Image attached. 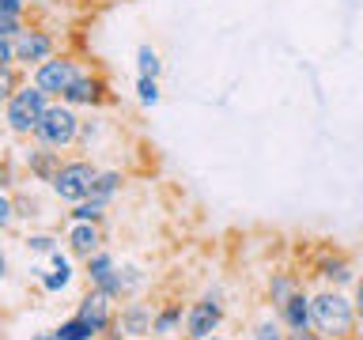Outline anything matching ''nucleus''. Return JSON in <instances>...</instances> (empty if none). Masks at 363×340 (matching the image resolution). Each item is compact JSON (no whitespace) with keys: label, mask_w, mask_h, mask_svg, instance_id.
Listing matches in <instances>:
<instances>
[{"label":"nucleus","mask_w":363,"mask_h":340,"mask_svg":"<svg viewBox=\"0 0 363 340\" xmlns=\"http://www.w3.org/2000/svg\"><path fill=\"white\" fill-rule=\"evenodd\" d=\"M311 317H314V329L322 333L325 340H352L356 336V302L348 299L340 288H322L311 295Z\"/></svg>","instance_id":"nucleus-1"},{"label":"nucleus","mask_w":363,"mask_h":340,"mask_svg":"<svg viewBox=\"0 0 363 340\" xmlns=\"http://www.w3.org/2000/svg\"><path fill=\"white\" fill-rule=\"evenodd\" d=\"M50 95L38 87V84H19L16 95H11L4 102V125L16 136H34V129H38L42 113L50 110Z\"/></svg>","instance_id":"nucleus-2"},{"label":"nucleus","mask_w":363,"mask_h":340,"mask_svg":"<svg viewBox=\"0 0 363 340\" xmlns=\"http://www.w3.org/2000/svg\"><path fill=\"white\" fill-rule=\"evenodd\" d=\"M79 129H84V118L76 113V106H68V102H50V110L42 113L38 129H34V140L42 147H53V152H65V147H72L79 140Z\"/></svg>","instance_id":"nucleus-3"},{"label":"nucleus","mask_w":363,"mask_h":340,"mask_svg":"<svg viewBox=\"0 0 363 340\" xmlns=\"http://www.w3.org/2000/svg\"><path fill=\"white\" fill-rule=\"evenodd\" d=\"M79 76H84V64H79L72 53H53L50 61H42L30 72V84H38L45 95L57 102V98H65V91L72 87Z\"/></svg>","instance_id":"nucleus-4"},{"label":"nucleus","mask_w":363,"mask_h":340,"mask_svg":"<svg viewBox=\"0 0 363 340\" xmlns=\"http://www.w3.org/2000/svg\"><path fill=\"white\" fill-rule=\"evenodd\" d=\"M95 174H99V166L91 163V159H68V163H61V170H57V178L50 181L53 193L61 200H87L91 197V186H95Z\"/></svg>","instance_id":"nucleus-5"},{"label":"nucleus","mask_w":363,"mask_h":340,"mask_svg":"<svg viewBox=\"0 0 363 340\" xmlns=\"http://www.w3.org/2000/svg\"><path fill=\"white\" fill-rule=\"evenodd\" d=\"M220 325H223V302H220L216 291L201 295L197 302H189V310H186V340H208V336L220 333Z\"/></svg>","instance_id":"nucleus-6"},{"label":"nucleus","mask_w":363,"mask_h":340,"mask_svg":"<svg viewBox=\"0 0 363 340\" xmlns=\"http://www.w3.org/2000/svg\"><path fill=\"white\" fill-rule=\"evenodd\" d=\"M16 64H27V68H38L42 61H50V57L57 53V42H53V34L45 30V27H23L16 38Z\"/></svg>","instance_id":"nucleus-7"},{"label":"nucleus","mask_w":363,"mask_h":340,"mask_svg":"<svg viewBox=\"0 0 363 340\" xmlns=\"http://www.w3.org/2000/svg\"><path fill=\"white\" fill-rule=\"evenodd\" d=\"M152 322H155V310L147 302H125L121 306V314H118V322H113V329H110V340H121V336H129V340H136V336H147L152 333Z\"/></svg>","instance_id":"nucleus-8"},{"label":"nucleus","mask_w":363,"mask_h":340,"mask_svg":"<svg viewBox=\"0 0 363 340\" xmlns=\"http://www.w3.org/2000/svg\"><path fill=\"white\" fill-rule=\"evenodd\" d=\"M76 317H84V322L95 329L99 336H102V333H110L113 322H118V314H113V295L99 291V288H91V295H87L84 302H79Z\"/></svg>","instance_id":"nucleus-9"},{"label":"nucleus","mask_w":363,"mask_h":340,"mask_svg":"<svg viewBox=\"0 0 363 340\" xmlns=\"http://www.w3.org/2000/svg\"><path fill=\"white\" fill-rule=\"evenodd\" d=\"M61 102H68V106H102V102H110V84L102 76H95V72H84L76 79L72 87L65 91V98Z\"/></svg>","instance_id":"nucleus-10"},{"label":"nucleus","mask_w":363,"mask_h":340,"mask_svg":"<svg viewBox=\"0 0 363 340\" xmlns=\"http://www.w3.org/2000/svg\"><path fill=\"white\" fill-rule=\"evenodd\" d=\"M87 280H91V288L106 291V295H113V299H125L121 272H118V265H113V257L102 254V249H99L95 257H87Z\"/></svg>","instance_id":"nucleus-11"},{"label":"nucleus","mask_w":363,"mask_h":340,"mask_svg":"<svg viewBox=\"0 0 363 340\" xmlns=\"http://www.w3.org/2000/svg\"><path fill=\"white\" fill-rule=\"evenodd\" d=\"M277 317L284 322V329H288V333H299V329H314V317H311V295L299 288V291H295L291 299L277 310Z\"/></svg>","instance_id":"nucleus-12"},{"label":"nucleus","mask_w":363,"mask_h":340,"mask_svg":"<svg viewBox=\"0 0 363 340\" xmlns=\"http://www.w3.org/2000/svg\"><path fill=\"white\" fill-rule=\"evenodd\" d=\"M68 246H72V254L76 257H95L99 254V246H102V231H99V223H79L72 220V227H68Z\"/></svg>","instance_id":"nucleus-13"},{"label":"nucleus","mask_w":363,"mask_h":340,"mask_svg":"<svg viewBox=\"0 0 363 340\" xmlns=\"http://www.w3.org/2000/svg\"><path fill=\"white\" fill-rule=\"evenodd\" d=\"M318 276L325 280V288H348V283H356V268H352L348 257H325L322 265H318Z\"/></svg>","instance_id":"nucleus-14"},{"label":"nucleus","mask_w":363,"mask_h":340,"mask_svg":"<svg viewBox=\"0 0 363 340\" xmlns=\"http://www.w3.org/2000/svg\"><path fill=\"white\" fill-rule=\"evenodd\" d=\"M186 310H189V306H182V302L159 306L155 322H152V336H174L178 329H186Z\"/></svg>","instance_id":"nucleus-15"},{"label":"nucleus","mask_w":363,"mask_h":340,"mask_svg":"<svg viewBox=\"0 0 363 340\" xmlns=\"http://www.w3.org/2000/svg\"><path fill=\"white\" fill-rule=\"evenodd\" d=\"M27 166H30V174L38 178V181H53L57 178V170H61V152H53V147H34V152L27 155Z\"/></svg>","instance_id":"nucleus-16"},{"label":"nucleus","mask_w":363,"mask_h":340,"mask_svg":"<svg viewBox=\"0 0 363 340\" xmlns=\"http://www.w3.org/2000/svg\"><path fill=\"white\" fill-rule=\"evenodd\" d=\"M295 291H299V280H295V272H272V276H269V302L277 306V310L291 299Z\"/></svg>","instance_id":"nucleus-17"},{"label":"nucleus","mask_w":363,"mask_h":340,"mask_svg":"<svg viewBox=\"0 0 363 340\" xmlns=\"http://www.w3.org/2000/svg\"><path fill=\"white\" fill-rule=\"evenodd\" d=\"M121 170H99L95 174V186H91V200H102V204H110L113 200V193L121 189Z\"/></svg>","instance_id":"nucleus-18"},{"label":"nucleus","mask_w":363,"mask_h":340,"mask_svg":"<svg viewBox=\"0 0 363 340\" xmlns=\"http://www.w3.org/2000/svg\"><path fill=\"white\" fill-rule=\"evenodd\" d=\"M53 272L50 276H42V283H45V291H65L68 288V280H72V268H68V257L61 254V249H53Z\"/></svg>","instance_id":"nucleus-19"},{"label":"nucleus","mask_w":363,"mask_h":340,"mask_svg":"<svg viewBox=\"0 0 363 340\" xmlns=\"http://www.w3.org/2000/svg\"><path fill=\"white\" fill-rule=\"evenodd\" d=\"M159 72H163V61H159V53L144 42L140 50H136V76H152V79H159Z\"/></svg>","instance_id":"nucleus-20"},{"label":"nucleus","mask_w":363,"mask_h":340,"mask_svg":"<svg viewBox=\"0 0 363 340\" xmlns=\"http://www.w3.org/2000/svg\"><path fill=\"white\" fill-rule=\"evenodd\" d=\"M53 333H57V340H95L99 336L95 329L84 322V317H68L61 329H53Z\"/></svg>","instance_id":"nucleus-21"},{"label":"nucleus","mask_w":363,"mask_h":340,"mask_svg":"<svg viewBox=\"0 0 363 340\" xmlns=\"http://www.w3.org/2000/svg\"><path fill=\"white\" fill-rule=\"evenodd\" d=\"M250 340H288V329H284L280 317H261L254 325V333H250Z\"/></svg>","instance_id":"nucleus-22"},{"label":"nucleus","mask_w":363,"mask_h":340,"mask_svg":"<svg viewBox=\"0 0 363 340\" xmlns=\"http://www.w3.org/2000/svg\"><path fill=\"white\" fill-rule=\"evenodd\" d=\"M102 215H106V204H102V200H91V197L79 200L76 208H72V220H79V223H99Z\"/></svg>","instance_id":"nucleus-23"},{"label":"nucleus","mask_w":363,"mask_h":340,"mask_svg":"<svg viewBox=\"0 0 363 340\" xmlns=\"http://www.w3.org/2000/svg\"><path fill=\"white\" fill-rule=\"evenodd\" d=\"M136 98H140L144 106H155V102H159V79L136 76Z\"/></svg>","instance_id":"nucleus-24"},{"label":"nucleus","mask_w":363,"mask_h":340,"mask_svg":"<svg viewBox=\"0 0 363 340\" xmlns=\"http://www.w3.org/2000/svg\"><path fill=\"white\" fill-rule=\"evenodd\" d=\"M16 68H0V102H8L11 95H16V87H19V72H16Z\"/></svg>","instance_id":"nucleus-25"},{"label":"nucleus","mask_w":363,"mask_h":340,"mask_svg":"<svg viewBox=\"0 0 363 340\" xmlns=\"http://www.w3.org/2000/svg\"><path fill=\"white\" fill-rule=\"evenodd\" d=\"M27 27L23 16H11V11H0V38H16V34Z\"/></svg>","instance_id":"nucleus-26"},{"label":"nucleus","mask_w":363,"mask_h":340,"mask_svg":"<svg viewBox=\"0 0 363 340\" xmlns=\"http://www.w3.org/2000/svg\"><path fill=\"white\" fill-rule=\"evenodd\" d=\"M0 68H16V42L0 38Z\"/></svg>","instance_id":"nucleus-27"},{"label":"nucleus","mask_w":363,"mask_h":340,"mask_svg":"<svg viewBox=\"0 0 363 340\" xmlns=\"http://www.w3.org/2000/svg\"><path fill=\"white\" fill-rule=\"evenodd\" d=\"M11 220H16V204H11L8 197H0V231L11 227Z\"/></svg>","instance_id":"nucleus-28"},{"label":"nucleus","mask_w":363,"mask_h":340,"mask_svg":"<svg viewBox=\"0 0 363 340\" xmlns=\"http://www.w3.org/2000/svg\"><path fill=\"white\" fill-rule=\"evenodd\" d=\"M352 302H356V317L363 325V276H356V283H352Z\"/></svg>","instance_id":"nucleus-29"},{"label":"nucleus","mask_w":363,"mask_h":340,"mask_svg":"<svg viewBox=\"0 0 363 340\" xmlns=\"http://www.w3.org/2000/svg\"><path fill=\"white\" fill-rule=\"evenodd\" d=\"M30 0H0V11H11V16H27Z\"/></svg>","instance_id":"nucleus-30"},{"label":"nucleus","mask_w":363,"mask_h":340,"mask_svg":"<svg viewBox=\"0 0 363 340\" xmlns=\"http://www.w3.org/2000/svg\"><path fill=\"white\" fill-rule=\"evenodd\" d=\"M27 242L38 249V254H53V238L50 234H34V238H27Z\"/></svg>","instance_id":"nucleus-31"},{"label":"nucleus","mask_w":363,"mask_h":340,"mask_svg":"<svg viewBox=\"0 0 363 340\" xmlns=\"http://www.w3.org/2000/svg\"><path fill=\"white\" fill-rule=\"evenodd\" d=\"M288 340H325L318 329H299V333H288Z\"/></svg>","instance_id":"nucleus-32"},{"label":"nucleus","mask_w":363,"mask_h":340,"mask_svg":"<svg viewBox=\"0 0 363 340\" xmlns=\"http://www.w3.org/2000/svg\"><path fill=\"white\" fill-rule=\"evenodd\" d=\"M34 340H57V333H42V336H34Z\"/></svg>","instance_id":"nucleus-33"},{"label":"nucleus","mask_w":363,"mask_h":340,"mask_svg":"<svg viewBox=\"0 0 363 340\" xmlns=\"http://www.w3.org/2000/svg\"><path fill=\"white\" fill-rule=\"evenodd\" d=\"M4 268H8V261H4V254H0V276H4Z\"/></svg>","instance_id":"nucleus-34"},{"label":"nucleus","mask_w":363,"mask_h":340,"mask_svg":"<svg viewBox=\"0 0 363 340\" xmlns=\"http://www.w3.org/2000/svg\"><path fill=\"white\" fill-rule=\"evenodd\" d=\"M72 4H99V0H72Z\"/></svg>","instance_id":"nucleus-35"},{"label":"nucleus","mask_w":363,"mask_h":340,"mask_svg":"<svg viewBox=\"0 0 363 340\" xmlns=\"http://www.w3.org/2000/svg\"><path fill=\"white\" fill-rule=\"evenodd\" d=\"M0 125H4V106H0Z\"/></svg>","instance_id":"nucleus-36"},{"label":"nucleus","mask_w":363,"mask_h":340,"mask_svg":"<svg viewBox=\"0 0 363 340\" xmlns=\"http://www.w3.org/2000/svg\"><path fill=\"white\" fill-rule=\"evenodd\" d=\"M208 340H223V336H208Z\"/></svg>","instance_id":"nucleus-37"},{"label":"nucleus","mask_w":363,"mask_h":340,"mask_svg":"<svg viewBox=\"0 0 363 340\" xmlns=\"http://www.w3.org/2000/svg\"><path fill=\"white\" fill-rule=\"evenodd\" d=\"M136 340H144V336H136Z\"/></svg>","instance_id":"nucleus-38"}]
</instances>
